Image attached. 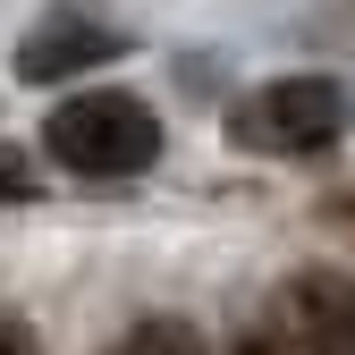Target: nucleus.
Returning <instances> with one entry per match:
<instances>
[{"mask_svg": "<svg viewBox=\"0 0 355 355\" xmlns=\"http://www.w3.org/2000/svg\"><path fill=\"white\" fill-rule=\"evenodd\" d=\"M288 347L296 355H355V288L338 271H304L288 288Z\"/></svg>", "mask_w": 355, "mask_h": 355, "instance_id": "obj_3", "label": "nucleus"}, {"mask_svg": "<svg viewBox=\"0 0 355 355\" xmlns=\"http://www.w3.org/2000/svg\"><path fill=\"white\" fill-rule=\"evenodd\" d=\"M338 220H347V229H355V195H347V203H338Z\"/></svg>", "mask_w": 355, "mask_h": 355, "instance_id": "obj_8", "label": "nucleus"}, {"mask_svg": "<svg viewBox=\"0 0 355 355\" xmlns=\"http://www.w3.org/2000/svg\"><path fill=\"white\" fill-rule=\"evenodd\" d=\"M127 42L110 34V26H85V17H51V26H34L26 42H17V76L26 85H68V76H85V68H102V60H119Z\"/></svg>", "mask_w": 355, "mask_h": 355, "instance_id": "obj_4", "label": "nucleus"}, {"mask_svg": "<svg viewBox=\"0 0 355 355\" xmlns=\"http://www.w3.org/2000/svg\"><path fill=\"white\" fill-rule=\"evenodd\" d=\"M0 355H42L34 322H26V313H9V304H0Z\"/></svg>", "mask_w": 355, "mask_h": 355, "instance_id": "obj_7", "label": "nucleus"}, {"mask_svg": "<svg viewBox=\"0 0 355 355\" xmlns=\"http://www.w3.org/2000/svg\"><path fill=\"white\" fill-rule=\"evenodd\" d=\"M127 355H211V347H203V330H195V322L153 313V322H136V330H127Z\"/></svg>", "mask_w": 355, "mask_h": 355, "instance_id": "obj_5", "label": "nucleus"}, {"mask_svg": "<svg viewBox=\"0 0 355 355\" xmlns=\"http://www.w3.org/2000/svg\"><path fill=\"white\" fill-rule=\"evenodd\" d=\"M42 153H51L68 178H94V187H110V178H144L161 161V119L136 94H119V85H94V94L51 102V119H42Z\"/></svg>", "mask_w": 355, "mask_h": 355, "instance_id": "obj_1", "label": "nucleus"}, {"mask_svg": "<svg viewBox=\"0 0 355 355\" xmlns=\"http://www.w3.org/2000/svg\"><path fill=\"white\" fill-rule=\"evenodd\" d=\"M229 355H296V347H288V322H254Z\"/></svg>", "mask_w": 355, "mask_h": 355, "instance_id": "obj_6", "label": "nucleus"}, {"mask_svg": "<svg viewBox=\"0 0 355 355\" xmlns=\"http://www.w3.org/2000/svg\"><path fill=\"white\" fill-rule=\"evenodd\" d=\"M110 355H127V347H110Z\"/></svg>", "mask_w": 355, "mask_h": 355, "instance_id": "obj_9", "label": "nucleus"}, {"mask_svg": "<svg viewBox=\"0 0 355 355\" xmlns=\"http://www.w3.org/2000/svg\"><path fill=\"white\" fill-rule=\"evenodd\" d=\"M338 127H347V94L330 76H271L229 110L237 153H262V161H304V153L338 144Z\"/></svg>", "mask_w": 355, "mask_h": 355, "instance_id": "obj_2", "label": "nucleus"}]
</instances>
